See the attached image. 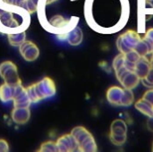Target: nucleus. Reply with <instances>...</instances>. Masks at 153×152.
<instances>
[{
  "mask_svg": "<svg viewBox=\"0 0 153 152\" xmlns=\"http://www.w3.org/2000/svg\"><path fill=\"white\" fill-rule=\"evenodd\" d=\"M30 14L23 7L0 3V32L9 34L24 31L30 25Z\"/></svg>",
  "mask_w": 153,
  "mask_h": 152,
  "instance_id": "obj_1",
  "label": "nucleus"
},
{
  "mask_svg": "<svg viewBox=\"0 0 153 152\" xmlns=\"http://www.w3.org/2000/svg\"><path fill=\"white\" fill-rule=\"evenodd\" d=\"M27 94L31 103H37L56 94V88L55 82L50 77H45L41 81L33 83L26 88Z\"/></svg>",
  "mask_w": 153,
  "mask_h": 152,
  "instance_id": "obj_2",
  "label": "nucleus"
},
{
  "mask_svg": "<svg viewBox=\"0 0 153 152\" xmlns=\"http://www.w3.org/2000/svg\"><path fill=\"white\" fill-rule=\"evenodd\" d=\"M141 39L142 37L137 31L129 30L118 37L117 46L120 53L126 54L130 50L135 49L137 44L141 41Z\"/></svg>",
  "mask_w": 153,
  "mask_h": 152,
  "instance_id": "obj_3",
  "label": "nucleus"
},
{
  "mask_svg": "<svg viewBox=\"0 0 153 152\" xmlns=\"http://www.w3.org/2000/svg\"><path fill=\"white\" fill-rule=\"evenodd\" d=\"M0 76L4 79V83L12 87L22 84V80L18 74L17 66L11 61H5L0 65Z\"/></svg>",
  "mask_w": 153,
  "mask_h": 152,
  "instance_id": "obj_4",
  "label": "nucleus"
},
{
  "mask_svg": "<svg viewBox=\"0 0 153 152\" xmlns=\"http://www.w3.org/2000/svg\"><path fill=\"white\" fill-rule=\"evenodd\" d=\"M19 51L23 59L27 62L35 61L39 56V49L35 43L30 40H25L20 47Z\"/></svg>",
  "mask_w": 153,
  "mask_h": 152,
  "instance_id": "obj_5",
  "label": "nucleus"
},
{
  "mask_svg": "<svg viewBox=\"0 0 153 152\" xmlns=\"http://www.w3.org/2000/svg\"><path fill=\"white\" fill-rule=\"evenodd\" d=\"M56 142L59 152L79 151L78 143L71 133H67L60 136Z\"/></svg>",
  "mask_w": 153,
  "mask_h": 152,
  "instance_id": "obj_6",
  "label": "nucleus"
},
{
  "mask_svg": "<svg viewBox=\"0 0 153 152\" xmlns=\"http://www.w3.org/2000/svg\"><path fill=\"white\" fill-rule=\"evenodd\" d=\"M117 80L125 89H129V90L135 89L141 81V79L136 74V73L131 70H126L117 77Z\"/></svg>",
  "mask_w": 153,
  "mask_h": 152,
  "instance_id": "obj_7",
  "label": "nucleus"
},
{
  "mask_svg": "<svg viewBox=\"0 0 153 152\" xmlns=\"http://www.w3.org/2000/svg\"><path fill=\"white\" fill-rule=\"evenodd\" d=\"M12 120L17 125L26 124L30 117V111L29 108H14L12 111Z\"/></svg>",
  "mask_w": 153,
  "mask_h": 152,
  "instance_id": "obj_8",
  "label": "nucleus"
},
{
  "mask_svg": "<svg viewBox=\"0 0 153 152\" xmlns=\"http://www.w3.org/2000/svg\"><path fill=\"white\" fill-rule=\"evenodd\" d=\"M151 67H152L151 60L147 57V56H140V58L136 62L134 72L142 80L148 74L149 71L151 70Z\"/></svg>",
  "mask_w": 153,
  "mask_h": 152,
  "instance_id": "obj_9",
  "label": "nucleus"
},
{
  "mask_svg": "<svg viewBox=\"0 0 153 152\" xmlns=\"http://www.w3.org/2000/svg\"><path fill=\"white\" fill-rule=\"evenodd\" d=\"M123 95H124V89L117 86H113L109 88L107 91V99L111 105L121 106Z\"/></svg>",
  "mask_w": 153,
  "mask_h": 152,
  "instance_id": "obj_10",
  "label": "nucleus"
},
{
  "mask_svg": "<svg viewBox=\"0 0 153 152\" xmlns=\"http://www.w3.org/2000/svg\"><path fill=\"white\" fill-rule=\"evenodd\" d=\"M63 39H66L67 42L72 46H78L82 41L83 34H82V31L81 28L76 26L72 30H70L67 34H65L63 37Z\"/></svg>",
  "mask_w": 153,
  "mask_h": 152,
  "instance_id": "obj_11",
  "label": "nucleus"
},
{
  "mask_svg": "<svg viewBox=\"0 0 153 152\" xmlns=\"http://www.w3.org/2000/svg\"><path fill=\"white\" fill-rule=\"evenodd\" d=\"M71 134L74 136V138L77 142L78 146L81 145L87 139H89L90 137L92 136V134L86 128H84L83 126H76V127H74L72 130Z\"/></svg>",
  "mask_w": 153,
  "mask_h": 152,
  "instance_id": "obj_12",
  "label": "nucleus"
},
{
  "mask_svg": "<svg viewBox=\"0 0 153 152\" xmlns=\"http://www.w3.org/2000/svg\"><path fill=\"white\" fill-rule=\"evenodd\" d=\"M13 101L14 108H30L31 101L27 94L26 88H24L20 93H18L13 99Z\"/></svg>",
  "mask_w": 153,
  "mask_h": 152,
  "instance_id": "obj_13",
  "label": "nucleus"
},
{
  "mask_svg": "<svg viewBox=\"0 0 153 152\" xmlns=\"http://www.w3.org/2000/svg\"><path fill=\"white\" fill-rule=\"evenodd\" d=\"M135 108L148 117L153 116V106L143 98L135 103Z\"/></svg>",
  "mask_w": 153,
  "mask_h": 152,
  "instance_id": "obj_14",
  "label": "nucleus"
},
{
  "mask_svg": "<svg viewBox=\"0 0 153 152\" xmlns=\"http://www.w3.org/2000/svg\"><path fill=\"white\" fill-rule=\"evenodd\" d=\"M141 56H148L150 54L152 53L153 50V46L149 42L147 41L145 39L142 38L141 41L137 44L135 49H134Z\"/></svg>",
  "mask_w": 153,
  "mask_h": 152,
  "instance_id": "obj_15",
  "label": "nucleus"
},
{
  "mask_svg": "<svg viewBox=\"0 0 153 152\" xmlns=\"http://www.w3.org/2000/svg\"><path fill=\"white\" fill-rule=\"evenodd\" d=\"M127 125L126 122L122 119H116L113 121L110 126V133L115 134H126Z\"/></svg>",
  "mask_w": 153,
  "mask_h": 152,
  "instance_id": "obj_16",
  "label": "nucleus"
},
{
  "mask_svg": "<svg viewBox=\"0 0 153 152\" xmlns=\"http://www.w3.org/2000/svg\"><path fill=\"white\" fill-rule=\"evenodd\" d=\"M13 99V87L4 83L0 86V100L2 102H8Z\"/></svg>",
  "mask_w": 153,
  "mask_h": 152,
  "instance_id": "obj_17",
  "label": "nucleus"
},
{
  "mask_svg": "<svg viewBox=\"0 0 153 152\" xmlns=\"http://www.w3.org/2000/svg\"><path fill=\"white\" fill-rule=\"evenodd\" d=\"M7 39L13 47H20L25 40H26V34L24 31L18 32V33H9L7 34Z\"/></svg>",
  "mask_w": 153,
  "mask_h": 152,
  "instance_id": "obj_18",
  "label": "nucleus"
},
{
  "mask_svg": "<svg viewBox=\"0 0 153 152\" xmlns=\"http://www.w3.org/2000/svg\"><path fill=\"white\" fill-rule=\"evenodd\" d=\"M98 151L97 143L93 136L87 139L81 145H79V151L82 152H95Z\"/></svg>",
  "mask_w": 153,
  "mask_h": 152,
  "instance_id": "obj_19",
  "label": "nucleus"
},
{
  "mask_svg": "<svg viewBox=\"0 0 153 152\" xmlns=\"http://www.w3.org/2000/svg\"><path fill=\"white\" fill-rule=\"evenodd\" d=\"M134 99V98L133 90L124 88V95H123V98H122L121 106L129 107V106H131L133 104Z\"/></svg>",
  "mask_w": 153,
  "mask_h": 152,
  "instance_id": "obj_20",
  "label": "nucleus"
},
{
  "mask_svg": "<svg viewBox=\"0 0 153 152\" xmlns=\"http://www.w3.org/2000/svg\"><path fill=\"white\" fill-rule=\"evenodd\" d=\"M39 152H57L58 151V148L56 145V142L53 141H47L45 142H43L40 145L39 150H38Z\"/></svg>",
  "mask_w": 153,
  "mask_h": 152,
  "instance_id": "obj_21",
  "label": "nucleus"
},
{
  "mask_svg": "<svg viewBox=\"0 0 153 152\" xmlns=\"http://www.w3.org/2000/svg\"><path fill=\"white\" fill-rule=\"evenodd\" d=\"M139 10L146 14H153V0H139Z\"/></svg>",
  "mask_w": 153,
  "mask_h": 152,
  "instance_id": "obj_22",
  "label": "nucleus"
},
{
  "mask_svg": "<svg viewBox=\"0 0 153 152\" xmlns=\"http://www.w3.org/2000/svg\"><path fill=\"white\" fill-rule=\"evenodd\" d=\"M111 142L116 146H123L126 142V134H115L110 133L109 135Z\"/></svg>",
  "mask_w": 153,
  "mask_h": 152,
  "instance_id": "obj_23",
  "label": "nucleus"
},
{
  "mask_svg": "<svg viewBox=\"0 0 153 152\" xmlns=\"http://www.w3.org/2000/svg\"><path fill=\"white\" fill-rule=\"evenodd\" d=\"M112 66L115 70V72L118 71L119 69H121L122 67L125 66V55L120 53L119 55H117L115 59L113 60V64Z\"/></svg>",
  "mask_w": 153,
  "mask_h": 152,
  "instance_id": "obj_24",
  "label": "nucleus"
},
{
  "mask_svg": "<svg viewBox=\"0 0 153 152\" xmlns=\"http://www.w3.org/2000/svg\"><path fill=\"white\" fill-rule=\"evenodd\" d=\"M143 83L144 86L149 87V88H153V67H151V70L149 71L148 74L141 80Z\"/></svg>",
  "mask_w": 153,
  "mask_h": 152,
  "instance_id": "obj_25",
  "label": "nucleus"
},
{
  "mask_svg": "<svg viewBox=\"0 0 153 152\" xmlns=\"http://www.w3.org/2000/svg\"><path fill=\"white\" fill-rule=\"evenodd\" d=\"M143 99H145V100H147L149 103H151L153 106V89L150 90H147V91L143 94Z\"/></svg>",
  "mask_w": 153,
  "mask_h": 152,
  "instance_id": "obj_26",
  "label": "nucleus"
},
{
  "mask_svg": "<svg viewBox=\"0 0 153 152\" xmlns=\"http://www.w3.org/2000/svg\"><path fill=\"white\" fill-rule=\"evenodd\" d=\"M143 39H145L147 41H149L153 46V28H151L150 30H148L146 31V33L144 34Z\"/></svg>",
  "mask_w": 153,
  "mask_h": 152,
  "instance_id": "obj_27",
  "label": "nucleus"
},
{
  "mask_svg": "<svg viewBox=\"0 0 153 152\" xmlns=\"http://www.w3.org/2000/svg\"><path fill=\"white\" fill-rule=\"evenodd\" d=\"M9 151V145L4 139H0V152H7Z\"/></svg>",
  "mask_w": 153,
  "mask_h": 152,
  "instance_id": "obj_28",
  "label": "nucleus"
},
{
  "mask_svg": "<svg viewBox=\"0 0 153 152\" xmlns=\"http://www.w3.org/2000/svg\"><path fill=\"white\" fill-rule=\"evenodd\" d=\"M147 127L150 131L153 132V116L149 117V119L147 121Z\"/></svg>",
  "mask_w": 153,
  "mask_h": 152,
  "instance_id": "obj_29",
  "label": "nucleus"
},
{
  "mask_svg": "<svg viewBox=\"0 0 153 152\" xmlns=\"http://www.w3.org/2000/svg\"><path fill=\"white\" fill-rule=\"evenodd\" d=\"M152 151H153V146H152Z\"/></svg>",
  "mask_w": 153,
  "mask_h": 152,
  "instance_id": "obj_30",
  "label": "nucleus"
}]
</instances>
